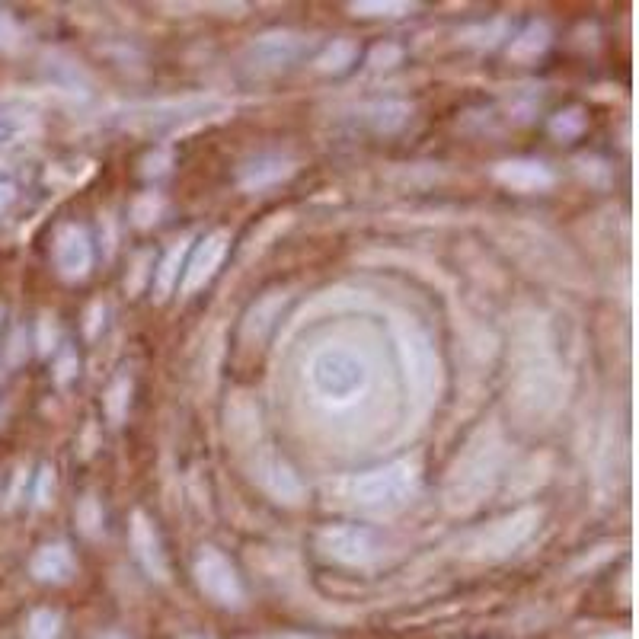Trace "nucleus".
Here are the masks:
<instances>
[{
    "label": "nucleus",
    "instance_id": "nucleus-1",
    "mask_svg": "<svg viewBox=\"0 0 639 639\" xmlns=\"http://www.w3.org/2000/svg\"><path fill=\"white\" fill-rule=\"evenodd\" d=\"M64 569H68V556L61 550H45L36 560V572L42 579H64Z\"/></svg>",
    "mask_w": 639,
    "mask_h": 639
},
{
    "label": "nucleus",
    "instance_id": "nucleus-2",
    "mask_svg": "<svg viewBox=\"0 0 639 639\" xmlns=\"http://www.w3.org/2000/svg\"><path fill=\"white\" fill-rule=\"evenodd\" d=\"M55 633H58V620H55V614H36L32 617V624H29V639H55Z\"/></svg>",
    "mask_w": 639,
    "mask_h": 639
},
{
    "label": "nucleus",
    "instance_id": "nucleus-3",
    "mask_svg": "<svg viewBox=\"0 0 639 639\" xmlns=\"http://www.w3.org/2000/svg\"><path fill=\"white\" fill-rule=\"evenodd\" d=\"M13 131H16L13 119L7 116V112H0V144H7L13 138Z\"/></svg>",
    "mask_w": 639,
    "mask_h": 639
},
{
    "label": "nucleus",
    "instance_id": "nucleus-4",
    "mask_svg": "<svg viewBox=\"0 0 639 639\" xmlns=\"http://www.w3.org/2000/svg\"><path fill=\"white\" fill-rule=\"evenodd\" d=\"M4 202H7V186H0V208H4Z\"/></svg>",
    "mask_w": 639,
    "mask_h": 639
},
{
    "label": "nucleus",
    "instance_id": "nucleus-5",
    "mask_svg": "<svg viewBox=\"0 0 639 639\" xmlns=\"http://www.w3.org/2000/svg\"><path fill=\"white\" fill-rule=\"evenodd\" d=\"M106 639H122V636H106Z\"/></svg>",
    "mask_w": 639,
    "mask_h": 639
}]
</instances>
